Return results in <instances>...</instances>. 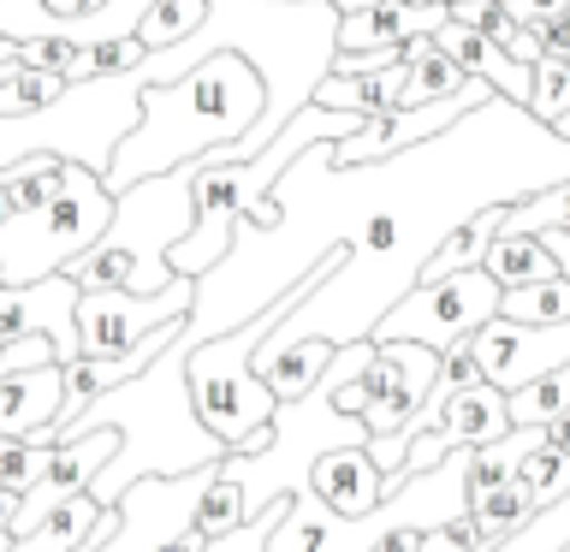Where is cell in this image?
<instances>
[{"instance_id":"obj_42","label":"cell","mask_w":570,"mask_h":552,"mask_svg":"<svg viewBox=\"0 0 570 552\" xmlns=\"http://www.w3.org/2000/svg\"><path fill=\"white\" fill-rule=\"evenodd\" d=\"M167 552H208V541H203V534H178Z\"/></svg>"},{"instance_id":"obj_24","label":"cell","mask_w":570,"mask_h":552,"mask_svg":"<svg viewBox=\"0 0 570 552\" xmlns=\"http://www.w3.org/2000/svg\"><path fill=\"white\" fill-rule=\"evenodd\" d=\"M71 172H78V160H60V155H30V160H18V167H7L12 214H18V220H30V214L53 208L71 190Z\"/></svg>"},{"instance_id":"obj_17","label":"cell","mask_w":570,"mask_h":552,"mask_svg":"<svg viewBox=\"0 0 570 552\" xmlns=\"http://www.w3.org/2000/svg\"><path fill=\"white\" fill-rule=\"evenodd\" d=\"M315 499L321 505H333L338 516H368L374 505L386 499V475L381 463L368 457V445H338L315 463Z\"/></svg>"},{"instance_id":"obj_8","label":"cell","mask_w":570,"mask_h":552,"mask_svg":"<svg viewBox=\"0 0 570 552\" xmlns=\"http://www.w3.org/2000/svg\"><path fill=\"white\" fill-rule=\"evenodd\" d=\"M220 463H203L190 475H149L137 481L131 493L114 505L119 529L107 534L96 552H167L178 534H196V511H203V493L214 487Z\"/></svg>"},{"instance_id":"obj_19","label":"cell","mask_w":570,"mask_h":552,"mask_svg":"<svg viewBox=\"0 0 570 552\" xmlns=\"http://www.w3.org/2000/svg\"><path fill=\"white\" fill-rule=\"evenodd\" d=\"M499 292H523V285H547V279H564L559 256L547 249V238H529V231H499L488 262H481Z\"/></svg>"},{"instance_id":"obj_43","label":"cell","mask_w":570,"mask_h":552,"mask_svg":"<svg viewBox=\"0 0 570 552\" xmlns=\"http://www.w3.org/2000/svg\"><path fill=\"white\" fill-rule=\"evenodd\" d=\"M338 18H356V12H368V7H381V0H333Z\"/></svg>"},{"instance_id":"obj_37","label":"cell","mask_w":570,"mask_h":552,"mask_svg":"<svg viewBox=\"0 0 570 552\" xmlns=\"http://www.w3.org/2000/svg\"><path fill=\"white\" fill-rule=\"evenodd\" d=\"M534 36H541L547 60H570V18H547V24H534Z\"/></svg>"},{"instance_id":"obj_9","label":"cell","mask_w":570,"mask_h":552,"mask_svg":"<svg viewBox=\"0 0 570 552\" xmlns=\"http://www.w3.org/2000/svg\"><path fill=\"white\" fill-rule=\"evenodd\" d=\"M547 249L559 256V267L570 274V231H541ZM475 363H481V381L499 386L511 398L517 386H529V381H541V374L552 368H564L570 363V321L564 327H517V321H488L475 338Z\"/></svg>"},{"instance_id":"obj_38","label":"cell","mask_w":570,"mask_h":552,"mask_svg":"<svg viewBox=\"0 0 570 552\" xmlns=\"http://www.w3.org/2000/svg\"><path fill=\"white\" fill-rule=\"evenodd\" d=\"M511 12L523 24H547V18H570V0H511Z\"/></svg>"},{"instance_id":"obj_23","label":"cell","mask_w":570,"mask_h":552,"mask_svg":"<svg viewBox=\"0 0 570 552\" xmlns=\"http://www.w3.org/2000/svg\"><path fill=\"white\" fill-rule=\"evenodd\" d=\"M541 445H547V427H511L505 440L475 445V452H470V505H475V499H488V493H499L505 481H517V470H523Z\"/></svg>"},{"instance_id":"obj_36","label":"cell","mask_w":570,"mask_h":552,"mask_svg":"<svg viewBox=\"0 0 570 552\" xmlns=\"http://www.w3.org/2000/svg\"><path fill=\"white\" fill-rule=\"evenodd\" d=\"M107 7H114V0H48V18L60 30H83V24H96Z\"/></svg>"},{"instance_id":"obj_30","label":"cell","mask_w":570,"mask_h":552,"mask_svg":"<svg viewBox=\"0 0 570 552\" xmlns=\"http://www.w3.org/2000/svg\"><path fill=\"white\" fill-rule=\"evenodd\" d=\"M493 552H570V493L541 505L505 546H493Z\"/></svg>"},{"instance_id":"obj_32","label":"cell","mask_w":570,"mask_h":552,"mask_svg":"<svg viewBox=\"0 0 570 552\" xmlns=\"http://www.w3.org/2000/svg\"><path fill=\"white\" fill-rule=\"evenodd\" d=\"M48 463H53V445L42 440H12V434H0V487L24 499L36 481L48 475Z\"/></svg>"},{"instance_id":"obj_20","label":"cell","mask_w":570,"mask_h":552,"mask_svg":"<svg viewBox=\"0 0 570 552\" xmlns=\"http://www.w3.org/2000/svg\"><path fill=\"white\" fill-rule=\"evenodd\" d=\"M404 71H410V83H404V107H434V101H452L463 96L475 78L463 71L452 53H445L434 36H422V42H410L404 48ZM399 107V114H404Z\"/></svg>"},{"instance_id":"obj_22","label":"cell","mask_w":570,"mask_h":552,"mask_svg":"<svg viewBox=\"0 0 570 552\" xmlns=\"http://www.w3.org/2000/svg\"><path fill=\"white\" fill-rule=\"evenodd\" d=\"M101 516H107L101 499L96 493H78V499H66L60 511H48L30 534H18L7 552H78V546H89V534H96Z\"/></svg>"},{"instance_id":"obj_27","label":"cell","mask_w":570,"mask_h":552,"mask_svg":"<svg viewBox=\"0 0 570 552\" xmlns=\"http://www.w3.org/2000/svg\"><path fill=\"white\" fill-rule=\"evenodd\" d=\"M203 24H208V0H155V7L137 18V36L149 53H167L178 42H190Z\"/></svg>"},{"instance_id":"obj_12","label":"cell","mask_w":570,"mask_h":552,"mask_svg":"<svg viewBox=\"0 0 570 552\" xmlns=\"http://www.w3.org/2000/svg\"><path fill=\"white\" fill-rule=\"evenodd\" d=\"M78 303H83V285L71 274H53V279H36V285H0V345H18V338H53L60 368H71L83 356V345H78Z\"/></svg>"},{"instance_id":"obj_14","label":"cell","mask_w":570,"mask_h":552,"mask_svg":"<svg viewBox=\"0 0 570 552\" xmlns=\"http://www.w3.org/2000/svg\"><path fill=\"white\" fill-rule=\"evenodd\" d=\"M66 416V368H24L0 381V434L12 440H42L53 445V427Z\"/></svg>"},{"instance_id":"obj_31","label":"cell","mask_w":570,"mask_h":552,"mask_svg":"<svg viewBox=\"0 0 570 552\" xmlns=\"http://www.w3.org/2000/svg\"><path fill=\"white\" fill-rule=\"evenodd\" d=\"M244 523H256V516L244 511V487L226 475H214V487L203 493V511H196V534H203V541H226V534H238Z\"/></svg>"},{"instance_id":"obj_25","label":"cell","mask_w":570,"mask_h":552,"mask_svg":"<svg viewBox=\"0 0 570 552\" xmlns=\"http://www.w3.org/2000/svg\"><path fill=\"white\" fill-rule=\"evenodd\" d=\"M71 78L60 71H36V66H7V78H0V125H30L42 119L48 107L66 101Z\"/></svg>"},{"instance_id":"obj_39","label":"cell","mask_w":570,"mask_h":552,"mask_svg":"<svg viewBox=\"0 0 570 552\" xmlns=\"http://www.w3.org/2000/svg\"><path fill=\"white\" fill-rule=\"evenodd\" d=\"M547 445H559V452L570 457V410H564V416H559V422L547 427Z\"/></svg>"},{"instance_id":"obj_29","label":"cell","mask_w":570,"mask_h":552,"mask_svg":"<svg viewBox=\"0 0 570 552\" xmlns=\"http://www.w3.org/2000/svg\"><path fill=\"white\" fill-rule=\"evenodd\" d=\"M499 231H529V238H541V231H570V178L552 190L523 196V203H511Z\"/></svg>"},{"instance_id":"obj_33","label":"cell","mask_w":570,"mask_h":552,"mask_svg":"<svg viewBox=\"0 0 570 552\" xmlns=\"http://www.w3.org/2000/svg\"><path fill=\"white\" fill-rule=\"evenodd\" d=\"M149 66V48L142 36H107V42H89L78 78H131V71Z\"/></svg>"},{"instance_id":"obj_21","label":"cell","mask_w":570,"mask_h":552,"mask_svg":"<svg viewBox=\"0 0 570 552\" xmlns=\"http://www.w3.org/2000/svg\"><path fill=\"white\" fill-rule=\"evenodd\" d=\"M499 226H505V208L470 214V220H463L452 238L422 262L416 285H440V279H458V274H470V267H481V262H488V249H493V238H499Z\"/></svg>"},{"instance_id":"obj_44","label":"cell","mask_w":570,"mask_h":552,"mask_svg":"<svg viewBox=\"0 0 570 552\" xmlns=\"http://www.w3.org/2000/svg\"><path fill=\"white\" fill-rule=\"evenodd\" d=\"M416 7H445V12H452V7H458V0H416Z\"/></svg>"},{"instance_id":"obj_2","label":"cell","mask_w":570,"mask_h":552,"mask_svg":"<svg viewBox=\"0 0 570 552\" xmlns=\"http://www.w3.org/2000/svg\"><path fill=\"white\" fill-rule=\"evenodd\" d=\"M101 427L119 434V457L107 463V470L96 475V487H89L107 511L149 475H190V470H203V463H226L232 457L226 445L203 427V416H196V404H190V345L185 338H178L149 374L101 392L89 410H78L71 422H60L53 427V445L101 434Z\"/></svg>"},{"instance_id":"obj_11","label":"cell","mask_w":570,"mask_h":552,"mask_svg":"<svg viewBox=\"0 0 570 552\" xmlns=\"http://www.w3.org/2000/svg\"><path fill=\"white\" fill-rule=\"evenodd\" d=\"M434 374H440V351H428V345H374V356L363 363V374H356V386L368 392L363 416H356L368 427V445L392 440L410 416H416L428 386H434Z\"/></svg>"},{"instance_id":"obj_41","label":"cell","mask_w":570,"mask_h":552,"mask_svg":"<svg viewBox=\"0 0 570 552\" xmlns=\"http://www.w3.org/2000/svg\"><path fill=\"white\" fill-rule=\"evenodd\" d=\"M18 214H12V190H7V172H0V226H12Z\"/></svg>"},{"instance_id":"obj_18","label":"cell","mask_w":570,"mask_h":552,"mask_svg":"<svg viewBox=\"0 0 570 552\" xmlns=\"http://www.w3.org/2000/svg\"><path fill=\"white\" fill-rule=\"evenodd\" d=\"M404 83H410L404 60L386 66V71H368V78H333V71H327L321 89H315V107L356 114V119H386V114H399V107H404Z\"/></svg>"},{"instance_id":"obj_15","label":"cell","mask_w":570,"mask_h":552,"mask_svg":"<svg viewBox=\"0 0 570 552\" xmlns=\"http://www.w3.org/2000/svg\"><path fill=\"white\" fill-rule=\"evenodd\" d=\"M445 7H416V0H381V7L338 18V53H381V48H410L422 36H440Z\"/></svg>"},{"instance_id":"obj_10","label":"cell","mask_w":570,"mask_h":552,"mask_svg":"<svg viewBox=\"0 0 570 552\" xmlns=\"http://www.w3.org/2000/svg\"><path fill=\"white\" fill-rule=\"evenodd\" d=\"M196 309V279H173L167 292L137 297V292H83L78 303V345L83 356H125L167 321H190Z\"/></svg>"},{"instance_id":"obj_13","label":"cell","mask_w":570,"mask_h":552,"mask_svg":"<svg viewBox=\"0 0 570 552\" xmlns=\"http://www.w3.org/2000/svg\"><path fill=\"white\" fill-rule=\"evenodd\" d=\"M511 434V398L499 386H470L463 398L445 404V416L434 434H422L416 445H410V457H404V470L399 475H428L434 463H445L452 452H475V445H493V440H505ZM392 475V481H399Z\"/></svg>"},{"instance_id":"obj_6","label":"cell","mask_w":570,"mask_h":552,"mask_svg":"<svg viewBox=\"0 0 570 552\" xmlns=\"http://www.w3.org/2000/svg\"><path fill=\"white\" fill-rule=\"evenodd\" d=\"M114 214H119V196H107L101 178L78 167L71 172V190L53 208L0 226V274H7V285H36V279L66 274L71 262L89 256L107 238Z\"/></svg>"},{"instance_id":"obj_7","label":"cell","mask_w":570,"mask_h":552,"mask_svg":"<svg viewBox=\"0 0 570 552\" xmlns=\"http://www.w3.org/2000/svg\"><path fill=\"white\" fill-rule=\"evenodd\" d=\"M499 303H505V292L481 274V267H470V274L458 279H440V285H416L404 303H392V309L374 321V345H428V351H458L470 345V338L488 327V321H499Z\"/></svg>"},{"instance_id":"obj_5","label":"cell","mask_w":570,"mask_h":552,"mask_svg":"<svg viewBox=\"0 0 570 552\" xmlns=\"http://www.w3.org/2000/svg\"><path fill=\"white\" fill-rule=\"evenodd\" d=\"M338 445H368V427L356 416H338L333 410V386L321 381L303 404H279L274 410V445L262 457H226L220 475L244 487V511L262 516L274 511L279 499L309 493L315 463L338 452Z\"/></svg>"},{"instance_id":"obj_34","label":"cell","mask_w":570,"mask_h":552,"mask_svg":"<svg viewBox=\"0 0 570 552\" xmlns=\"http://www.w3.org/2000/svg\"><path fill=\"white\" fill-rule=\"evenodd\" d=\"M517 475L534 487V499H541V505H552L559 493H570V457L559 452V445H541V452H534Z\"/></svg>"},{"instance_id":"obj_26","label":"cell","mask_w":570,"mask_h":552,"mask_svg":"<svg viewBox=\"0 0 570 552\" xmlns=\"http://www.w3.org/2000/svg\"><path fill=\"white\" fill-rule=\"evenodd\" d=\"M534 511H541V499H534V487H529L523 475L505 481L499 493H488V499H475V505H470V516H475V529H481V541H488V546H505Z\"/></svg>"},{"instance_id":"obj_40","label":"cell","mask_w":570,"mask_h":552,"mask_svg":"<svg viewBox=\"0 0 570 552\" xmlns=\"http://www.w3.org/2000/svg\"><path fill=\"white\" fill-rule=\"evenodd\" d=\"M114 529H119V516H114V511H107V516H101V523H96V534H89V546H78V552H96V546H101V541H107V534H114Z\"/></svg>"},{"instance_id":"obj_1","label":"cell","mask_w":570,"mask_h":552,"mask_svg":"<svg viewBox=\"0 0 570 552\" xmlns=\"http://www.w3.org/2000/svg\"><path fill=\"white\" fill-rule=\"evenodd\" d=\"M570 178V142L547 131L529 107L488 101L463 125L440 131L434 142L374 160V167L338 172L327 160L333 196L315 185L309 160H292V172L274 185V203L285 208L279 231H256L238 220L232 256L214 274L196 279V309L185 321V345H208L267 303H279L292 285L327 262L338 244L351 262L303 303L297 315L279 321V333L262 345V356H279L303 338L327 345H363L392 303L416 292V274L434 249L481 208H511L534 190H552Z\"/></svg>"},{"instance_id":"obj_35","label":"cell","mask_w":570,"mask_h":552,"mask_svg":"<svg viewBox=\"0 0 570 552\" xmlns=\"http://www.w3.org/2000/svg\"><path fill=\"white\" fill-rule=\"evenodd\" d=\"M428 552H493V546L481 541L475 516L463 511V516H452V523H440L434 534H428Z\"/></svg>"},{"instance_id":"obj_3","label":"cell","mask_w":570,"mask_h":552,"mask_svg":"<svg viewBox=\"0 0 570 552\" xmlns=\"http://www.w3.org/2000/svg\"><path fill=\"white\" fill-rule=\"evenodd\" d=\"M267 114V83L244 53H208L190 78L178 83H142V119L114 149L107 167V196L137 190L142 178L178 172L185 160L244 142L249 125Z\"/></svg>"},{"instance_id":"obj_16","label":"cell","mask_w":570,"mask_h":552,"mask_svg":"<svg viewBox=\"0 0 570 552\" xmlns=\"http://www.w3.org/2000/svg\"><path fill=\"white\" fill-rule=\"evenodd\" d=\"M434 42H440L445 53H452V60H458L463 71H470V78L488 83L499 101H511V107H529V101H534V71H529V66H517L511 53L499 48V42H488L481 30L458 24V18H445Z\"/></svg>"},{"instance_id":"obj_4","label":"cell","mask_w":570,"mask_h":552,"mask_svg":"<svg viewBox=\"0 0 570 552\" xmlns=\"http://www.w3.org/2000/svg\"><path fill=\"white\" fill-rule=\"evenodd\" d=\"M196 226V190H190V172H160V178H142L137 190L119 196V214L107 226V238L78 256L66 267L83 292H137V297H155L178 279L173 274V249L190 238Z\"/></svg>"},{"instance_id":"obj_28","label":"cell","mask_w":570,"mask_h":552,"mask_svg":"<svg viewBox=\"0 0 570 552\" xmlns=\"http://www.w3.org/2000/svg\"><path fill=\"white\" fill-rule=\"evenodd\" d=\"M499 315L517 321V327H564L570 321V274L547 279V285H523V292H505Z\"/></svg>"},{"instance_id":"obj_45","label":"cell","mask_w":570,"mask_h":552,"mask_svg":"<svg viewBox=\"0 0 570 552\" xmlns=\"http://www.w3.org/2000/svg\"><path fill=\"white\" fill-rule=\"evenodd\" d=\"M0 351H7V345H0Z\"/></svg>"}]
</instances>
